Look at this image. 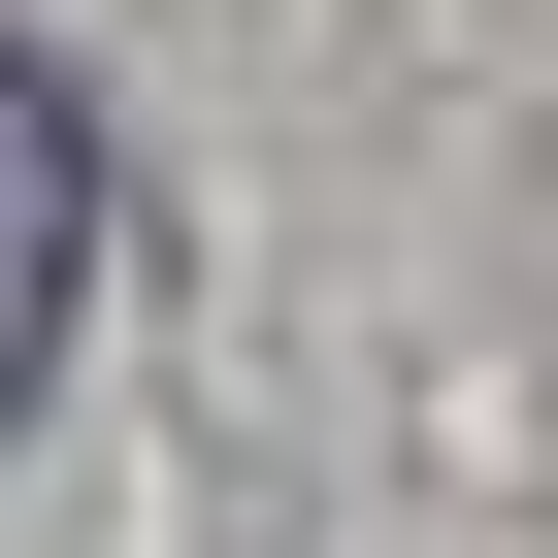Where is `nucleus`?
<instances>
[{
  "mask_svg": "<svg viewBox=\"0 0 558 558\" xmlns=\"http://www.w3.org/2000/svg\"><path fill=\"white\" fill-rule=\"evenodd\" d=\"M66 296H99V99L0 34V427H34V362H66Z\"/></svg>",
  "mask_w": 558,
  "mask_h": 558,
  "instance_id": "nucleus-1",
  "label": "nucleus"
}]
</instances>
